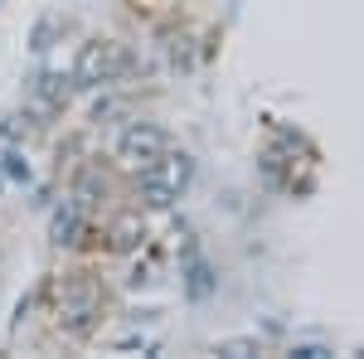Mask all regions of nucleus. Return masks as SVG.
I'll return each instance as SVG.
<instances>
[{
	"label": "nucleus",
	"mask_w": 364,
	"mask_h": 359,
	"mask_svg": "<svg viewBox=\"0 0 364 359\" xmlns=\"http://www.w3.org/2000/svg\"><path fill=\"white\" fill-rule=\"evenodd\" d=\"M58 20H49V15H44V20H39V25L29 29V49H34V54H44V49H54V34H58Z\"/></svg>",
	"instance_id": "9b49d317"
},
{
	"label": "nucleus",
	"mask_w": 364,
	"mask_h": 359,
	"mask_svg": "<svg viewBox=\"0 0 364 359\" xmlns=\"http://www.w3.org/2000/svg\"><path fill=\"white\" fill-rule=\"evenodd\" d=\"M0 170H5L10 185H29V180H34V170H29V151L20 146V141H0Z\"/></svg>",
	"instance_id": "1a4fd4ad"
},
{
	"label": "nucleus",
	"mask_w": 364,
	"mask_h": 359,
	"mask_svg": "<svg viewBox=\"0 0 364 359\" xmlns=\"http://www.w3.org/2000/svg\"><path fill=\"white\" fill-rule=\"evenodd\" d=\"M248 350H257V340H224L219 345V355H248Z\"/></svg>",
	"instance_id": "f8f14e48"
},
{
	"label": "nucleus",
	"mask_w": 364,
	"mask_h": 359,
	"mask_svg": "<svg viewBox=\"0 0 364 359\" xmlns=\"http://www.w3.org/2000/svg\"><path fill=\"white\" fill-rule=\"evenodd\" d=\"M151 233H146V209H122V214H112L107 219V252H141V243H146Z\"/></svg>",
	"instance_id": "423d86ee"
},
{
	"label": "nucleus",
	"mask_w": 364,
	"mask_h": 359,
	"mask_svg": "<svg viewBox=\"0 0 364 359\" xmlns=\"http://www.w3.org/2000/svg\"><path fill=\"white\" fill-rule=\"evenodd\" d=\"M58 326H63V335H73V340H87V335L102 326V291L92 282H83V277H73L63 286V296H58Z\"/></svg>",
	"instance_id": "20e7f679"
},
{
	"label": "nucleus",
	"mask_w": 364,
	"mask_h": 359,
	"mask_svg": "<svg viewBox=\"0 0 364 359\" xmlns=\"http://www.w3.org/2000/svg\"><path fill=\"white\" fill-rule=\"evenodd\" d=\"M107 194H112V185H107L102 166H83L73 175V185H68V199H73L83 214H97V209L107 204Z\"/></svg>",
	"instance_id": "0eeeda50"
},
{
	"label": "nucleus",
	"mask_w": 364,
	"mask_h": 359,
	"mask_svg": "<svg viewBox=\"0 0 364 359\" xmlns=\"http://www.w3.org/2000/svg\"><path fill=\"white\" fill-rule=\"evenodd\" d=\"M170 151V132L161 122H151V117H132V122H122V132L112 141V156L122 170H146L156 156H166Z\"/></svg>",
	"instance_id": "7ed1b4c3"
},
{
	"label": "nucleus",
	"mask_w": 364,
	"mask_h": 359,
	"mask_svg": "<svg viewBox=\"0 0 364 359\" xmlns=\"http://www.w3.org/2000/svg\"><path fill=\"white\" fill-rule=\"evenodd\" d=\"M5 185H10V180H5V170H0V190H5Z\"/></svg>",
	"instance_id": "ddd939ff"
},
{
	"label": "nucleus",
	"mask_w": 364,
	"mask_h": 359,
	"mask_svg": "<svg viewBox=\"0 0 364 359\" xmlns=\"http://www.w3.org/2000/svg\"><path fill=\"white\" fill-rule=\"evenodd\" d=\"M25 92H29V107L39 112V117H58V112H68L78 83H73V73H63V68H39V73L25 78Z\"/></svg>",
	"instance_id": "39448f33"
},
{
	"label": "nucleus",
	"mask_w": 364,
	"mask_h": 359,
	"mask_svg": "<svg viewBox=\"0 0 364 359\" xmlns=\"http://www.w3.org/2000/svg\"><path fill=\"white\" fill-rule=\"evenodd\" d=\"M190 180H195V156H190V151H166V156H156L146 170H136L141 209H151V214L175 209L180 194L190 190Z\"/></svg>",
	"instance_id": "f257e3e1"
},
{
	"label": "nucleus",
	"mask_w": 364,
	"mask_h": 359,
	"mask_svg": "<svg viewBox=\"0 0 364 359\" xmlns=\"http://www.w3.org/2000/svg\"><path fill=\"white\" fill-rule=\"evenodd\" d=\"M87 219L92 214H83L73 199H63V209H54V219H49V238H54V248H78L87 233Z\"/></svg>",
	"instance_id": "6e6552de"
},
{
	"label": "nucleus",
	"mask_w": 364,
	"mask_h": 359,
	"mask_svg": "<svg viewBox=\"0 0 364 359\" xmlns=\"http://www.w3.org/2000/svg\"><path fill=\"white\" fill-rule=\"evenodd\" d=\"M185 291H190L195 301H204V296L214 291V277H209V262H204L199 252H190V257H185Z\"/></svg>",
	"instance_id": "9d476101"
},
{
	"label": "nucleus",
	"mask_w": 364,
	"mask_h": 359,
	"mask_svg": "<svg viewBox=\"0 0 364 359\" xmlns=\"http://www.w3.org/2000/svg\"><path fill=\"white\" fill-rule=\"evenodd\" d=\"M127 68H132V58H127V49L117 39H87V44H78L73 83L87 87V92H107V87H117L127 78Z\"/></svg>",
	"instance_id": "f03ea898"
}]
</instances>
